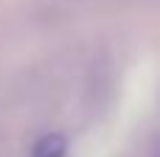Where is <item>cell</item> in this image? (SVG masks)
Returning a JSON list of instances; mask_svg holds the SVG:
<instances>
[{"label": "cell", "mask_w": 160, "mask_h": 157, "mask_svg": "<svg viewBox=\"0 0 160 157\" xmlns=\"http://www.w3.org/2000/svg\"><path fill=\"white\" fill-rule=\"evenodd\" d=\"M31 157H68V140L56 132L51 135H42L37 143H34V152Z\"/></svg>", "instance_id": "1"}]
</instances>
